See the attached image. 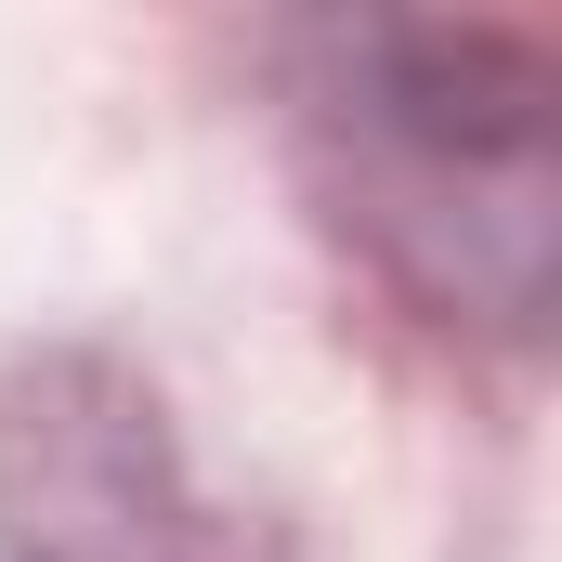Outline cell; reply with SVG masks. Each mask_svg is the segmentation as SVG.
I'll use <instances>...</instances> for the list:
<instances>
[{"label": "cell", "mask_w": 562, "mask_h": 562, "mask_svg": "<svg viewBox=\"0 0 562 562\" xmlns=\"http://www.w3.org/2000/svg\"><path fill=\"white\" fill-rule=\"evenodd\" d=\"M301 170L327 223L445 327L537 340L562 249L550 53L510 26H314L301 40Z\"/></svg>", "instance_id": "cell-1"}, {"label": "cell", "mask_w": 562, "mask_h": 562, "mask_svg": "<svg viewBox=\"0 0 562 562\" xmlns=\"http://www.w3.org/2000/svg\"><path fill=\"white\" fill-rule=\"evenodd\" d=\"M0 562H288V537L183 458L132 353L26 340L0 367Z\"/></svg>", "instance_id": "cell-2"}]
</instances>
